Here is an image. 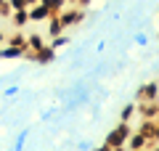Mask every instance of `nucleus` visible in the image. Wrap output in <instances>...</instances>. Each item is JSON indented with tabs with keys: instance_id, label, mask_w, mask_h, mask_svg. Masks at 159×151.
Here are the masks:
<instances>
[{
	"instance_id": "nucleus-10",
	"label": "nucleus",
	"mask_w": 159,
	"mask_h": 151,
	"mask_svg": "<svg viewBox=\"0 0 159 151\" xmlns=\"http://www.w3.org/2000/svg\"><path fill=\"white\" fill-rule=\"evenodd\" d=\"M64 32V24H61V19H58V13H53L51 19H48V37H56V34H61Z\"/></svg>"
},
{
	"instance_id": "nucleus-11",
	"label": "nucleus",
	"mask_w": 159,
	"mask_h": 151,
	"mask_svg": "<svg viewBox=\"0 0 159 151\" xmlns=\"http://www.w3.org/2000/svg\"><path fill=\"white\" fill-rule=\"evenodd\" d=\"M43 45H45L43 34H29V37H27V50H29V53H37Z\"/></svg>"
},
{
	"instance_id": "nucleus-6",
	"label": "nucleus",
	"mask_w": 159,
	"mask_h": 151,
	"mask_svg": "<svg viewBox=\"0 0 159 151\" xmlns=\"http://www.w3.org/2000/svg\"><path fill=\"white\" fill-rule=\"evenodd\" d=\"M32 61H34V64H40V66H45V64H53V61H56V50H53L51 45L45 43L43 48L37 50V53H32Z\"/></svg>"
},
{
	"instance_id": "nucleus-20",
	"label": "nucleus",
	"mask_w": 159,
	"mask_h": 151,
	"mask_svg": "<svg viewBox=\"0 0 159 151\" xmlns=\"http://www.w3.org/2000/svg\"><path fill=\"white\" fill-rule=\"evenodd\" d=\"M8 6H11L13 11H19V8H29V3L27 0H8Z\"/></svg>"
},
{
	"instance_id": "nucleus-13",
	"label": "nucleus",
	"mask_w": 159,
	"mask_h": 151,
	"mask_svg": "<svg viewBox=\"0 0 159 151\" xmlns=\"http://www.w3.org/2000/svg\"><path fill=\"white\" fill-rule=\"evenodd\" d=\"M154 127H157V119H143V125H141V130H138V133H141L143 138L151 140V138H154Z\"/></svg>"
},
{
	"instance_id": "nucleus-17",
	"label": "nucleus",
	"mask_w": 159,
	"mask_h": 151,
	"mask_svg": "<svg viewBox=\"0 0 159 151\" xmlns=\"http://www.w3.org/2000/svg\"><path fill=\"white\" fill-rule=\"evenodd\" d=\"M27 133H29V130H21V133H19V138L13 140V149H24V143H27Z\"/></svg>"
},
{
	"instance_id": "nucleus-15",
	"label": "nucleus",
	"mask_w": 159,
	"mask_h": 151,
	"mask_svg": "<svg viewBox=\"0 0 159 151\" xmlns=\"http://www.w3.org/2000/svg\"><path fill=\"white\" fill-rule=\"evenodd\" d=\"M40 3H43V6H45L51 13H58L64 6H66V0H40Z\"/></svg>"
},
{
	"instance_id": "nucleus-19",
	"label": "nucleus",
	"mask_w": 159,
	"mask_h": 151,
	"mask_svg": "<svg viewBox=\"0 0 159 151\" xmlns=\"http://www.w3.org/2000/svg\"><path fill=\"white\" fill-rule=\"evenodd\" d=\"M11 13H13V8L8 6V0H6V3L0 6V19H11Z\"/></svg>"
},
{
	"instance_id": "nucleus-14",
	"label": "nucleus",
	"mask_w": 159,
	"mask_h": 151,
	"mask_svg": "<svg viewBox=\"0 0 159 151\" xmlns=\"http://www.w3.org/2000/svg\"><path fill=\"white\" fill-rule=\"evenodd\" d=\"M133 117H135V103H125V106L119 109V119L122 122H130Z\"/></svg>"
},
{
	"instance_id": "nucleus-27",
	"label": "nucleus",
	"mask_w": 159,
	"mask_h": 151,
	"mask_svg": "<svg viewBox=\"0 0 159 151\" xmlns=\"http://www.w3.org/2000/svg\"><path fill=\"white\" fill-rule=\"evenodd\" d=\"M157 119H159V117H157Z\"/></svg>"
},
{
	"instance_id": "nucleus-23",
	"label": "nucleus",
	"mask_w": 159,
	"mask_h": 151,
	"mask_svg": "<svg viewBox=\"0 0 159 151\" xmlns=\"http://www.w3.org/2000/svg\"><path fill=\"white\" fill-rule=\"evenodd\" d=\"M74 3H77V6H80V8H85V6H88V3H90V0H74Z\"/></svg>"
},
{
	"instance_id": "nucleus-25",
	"label": "nucleus",
	"mask_w": 159,
	"mask_h": 151,
	"mask_svg": "<svg viewBox=\"0 0 159 151\" xmlns=\"http://www.w3.org/2000/svg\"><path fill=\"white\" fill-rule=\"evenodd\" d=\"M27 3H29V6H34V3H40V0H27Z\"/></svg>"
},
{
	"instance_id": "nucleus-22",
	"label": "nucleus",
	"mask_w": 159,
	"mask_h": 151,
	"mask_svg": "<svg viewBox=\"0 0 159 151\" xmlns=\"http://www.w3.org/2000/svg\"><path fill=\"white\" fill-rule=\"evenodd\" d=\"M51 117H53V109H51V112H43V114H40V119H43V122H48Z\"/></svg>"
},
{
	"instance_id": "nucleus-8",
	"label": "nucleus",
	"mask_w": 159,
	"mask_h": 151,
	"mask_svg": "<svg viewBox=\"0 0 159 151\" xmlns=\"http://www.w3.org/2000/svg\"><path fill=\"white\" fill-rule=\"evenodd\" d=\"M125 146H127V149H148L151 140L143 138L141 133H130V135H127V140H125Z\"/></svg>"
},
{
	"instance_id": "nucleus-3",
	"label": "nucleus",
	"mask_w": 159,
	"mask_h": 151,
	"mask_svg": "<svg viewBox=\"0 0 159 151\" xmlns=\"http://www.w3.org/2000/svg\"><path fill=\"white\" fill-rule=\"evenodd\" d=\"M135 114H141L143 119H157L159 117V103L157 101H138L135 103Z\"/></svg>"
},
{
	"instance_id": "nucleus-12",
	"label": "nucleus",
	"mask_w": 159,
	"mask_h": 151,
	"mask_svg": "<svg viewBox=\"0 0 159 151\" xmlns=\"http://www.w3.org/2000/svg\"><path fill=\"white\" fill-rule=\"evenodd\" d=\"M48 45H51V48L53 50H61V48H66V45H69V34H56V37H51V40H48Z\"/></svg>"
},
{
	"instance_id": "nucleus-7",
	"label": "nucleus",
	"mask_w": 159,
	"mask_h": 151,
	"mask_svg": "<svg viewBox=\"0 0 159 151\" xmlns=\"http://www.w3.org/2000/svg\"><path fill=\"white\" fill-rule=\"evenodd\" d=\"M159 98V82H143L138 88V101H157Z\"/></svg>"
},
{
	"instance_id": "nucleus-1",
	"label": "nucleus",
	"mask_w": 159,
	"mask_h": 151,
	"mask_svg": "<svg viewBox=\"0 0 159 151\" xmlns=\"http://www.w3.org/2000/svg\"><path fill=\"white\" fill-rule=\"evenodd\" d=\"M130 133H133L130 122H122V119H119V125L106 135L103 149H125V140H127V135H130Z\"/></svg>"
},
{
	"instance_id": "nucleus-26",
	"label": "nucleus",
	"mask_w": 159,
	"mask_h": 151,
	"mask_svg": "<svg viewBox=\"0 0 159 151\" xmlns=\"http://www.w3.org/2000/svg\"><path fill=\"white\" fill-rule=\"evenodd\" d=\"M3 3H6V0H0V6H3Z\"/></svg>"
},
{
	"instance_id": "nucleus-21",
	"label": "nucleus",
	"mask_w": 159,
	"mask_h": 151,
	"mask_svg": "<svg viewBox=\"0 0 159 151\" xmlns=\"http://www.w3.org/2000/svg\"><path fill=\"white\" fill-rule=\"evenodd\" d=\"M135 45H148V34L146 32H138L135 34Z\"/></svg>"
},
{
	"instance_id": "nucleus-2",
	"label": "nucleus",
	"mask_w": 159,
	"mask_h": 151,
	"mask_svg": "<svg viewBox=\"0 0 159 151\" xmlns=\"http://www.w3.org/2000/svg\"><path fill=\"white\" fill-rule=\"evenodd\" d=\"M58 19H61L64 29H66V27H74V24H80L82 19H85V8H77V11H74V8H66V6H64L61 11H58Z\"/></svg>"
},
{
	"instance_id": "nucleus-24",
	"label": "nucleus",
	"mask_w": 159,
	"mask_h": 151,
	"mask_svg": "<svg viewBox=\"0 0 159 151\" xmlns=\"http://www.w3.org/2000/svg\"><path fill=\"white\" fill-rule=\"evenodd\" d=\"M6 37H8V34L3 32V29H0V45H6Z\"/></svg>"
},
{
	"instance_id": "nucleus-9",
	"label": "nucleus",
	"mask_w": 159,
	"mask_h": 151,
	"mask_svg": "<svg viewBox=\"0 0 159 151\" xmlns=\"http://www.w3.org/2000/svg\"><path fill=\"white\" fill-rule=\"evenodd\" d=\"M11 24H13L16 29L27 27V24H29V13H27V8H19V11H13V13H11Z\"/></svg>"
},
{
	"instance_id": "nucleus-5",
	"label": "nucleus",
	"mask_w": 159,
	"mask_h": 151,
	"mask_svg": "<svg viewBox=\"0 0 159 151\" xmlns=\"http://www.w3.org/2000/svg\"><path fill=\"white\" fill-rule=\"evenodd\" d=\"M27 48H19V45H0V61H16V58H24Z\"/></svg>"
},
{
	"instance_id": "nucleus-4",
	"label": "nucleus",
	"mask_w": 159,
	"mask_h": 151,
	"mask_svg": "<svg viewBox=\"0 0 159 151\" xmlns=\"http://www.w3.org/2000/svg\"><path fill=\"white\" fill-rule=\"evenodd\" d=\"M27 13H29V21H34V24H43V21H48V19L53 16V13L48 11L43 3H34V6H29Z\"/></svg>"
},
{
	"instance_id": "nucleus-16",
	"label": "nucleus",
	"mask_w": 159,
	"mask_h": 151,
	"mask_svg": "<svg viewBox=\"0 0 159 151\" xmlns=\"http://www.w3.org/2000/svg\"><path fill=\"white\" fill-rule=\"evenodd\" d=\"M6 43L8 45H19V48H27V37H24L21 32H13L11 37H6Z\"/></svg>"
},
{
	"instance_id": "nucleus-18",
	"label": "nucleus",
	"mask_w": 159,
	"mask_h": 151,
	"mask_svg": "<svg viewBox=\"0 0 159 151\" xmlns=\"http://www.w3.org/2000/svg\"><path fill=\"white\" fill-rule=\"evenodd\" d=\"M19 93H21V88H19V85H11V88L3 90V98H13V95H19Z\"/></svg>"
}]
</instances>
